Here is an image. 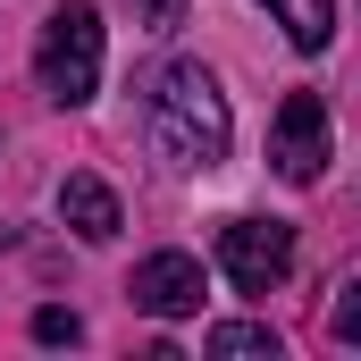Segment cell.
Returning a JSON list of instances; mask_svg holds the SVG:
<instances>
[{"mask_svg":"<svg viewBox=\"0 0 361 361\" xmlns=\"http://www.w3.org/2000/svg\"><path fill=\"white\" fill-rule=\"evenodd\" d=\"M152 143L177 160V169H219L227 143H235V118H227V92L202 59H169L152 76Z\"/></svg>","mask_w":361,"mask_h":361,"instance_id":"cell-1","label":"cell"},{"mask_svg":"<svg viewBox=\"0 0 361 361\" xmlns=\"http://www.w3.org/2000/svg\"><path fill=\"white\" fill-rule=\"evenodd\" d=\"M59 219H68L85 244H109V235L126 227V219H118V193H109L101 177H68L59 185Z\"/></svg>","mask_w":361,"mask_h":361,"instance_id":"cell-6","label":"cell"},{"mask_svg":"<svg viewBox=\"0 0 361 361\" xmlns=\"http://www.w3.org/2000/svg\"><path fill=\"white\" fill-rule=\"evenodd\" d=\"M135 302H143L152 319L202 311V261H193V252H152V261L135 269Z\"/></svg>","mask_w":361,"mask_h":361,"instance_id":"cell-5","label":"cell"},{"mask_svg":"<svg viewBox=\"0 0 361 361\" xmlns=\"http://www.w3.org/2000/svg\"><path fill=\"white\" fill-rule=\"evenodd\" d=\"M219 269L235 294H269L294 269V227L286 219H227L219 227Z\"/></svg>","mask_w":361,"mask_h":361,"instance_id":"cell-3","label":"cell"},{"mask_svg":"<svg viewBox=\"0 0 361 361\" xmlns=\"http://www.w3.org/2000/svg\"><path fill=\"white\" fill-rule=\"evenodd\" d=\"M261 8L286 25L294 51H328V42H336V0H261Z\"/></svg>","mask_w":361,"mask_h":361,"instance_id":"cell-7","label":"cell"},{"mask_svg":"<svg viewBox=\"0 0 361 361\" xmlns=\"http://www.w3.org/2000/svg\"><path fill=\"white\" fill-rule=\"evenodd\" d=\"M269 169H277L286 185H311L319 169H328V101H319V92H286V101H277Z\"/></svg>","mask_w":361,"mask_h":361,"instance_id":"cell-4","label":"cell"},{"mask_svg":"<svg viewBox=\"0 0 361 361\" xmlns=\"http://www.w3.org/2000/svg\"><path fill=\"white\" fill-rule=\"evenodd\" d=\"M135 8H143L152 34H177V25H185V0H135Z\"/></svg>","mask_w":361,"mask_h":361,"instance_id":"cell-11","label":"cell"},{"mask_svg":"<svg viewBox=\"0 0 361 361\" xmlns=\"http://www.w3.org/2000/svg\"><path fill=\"white\" fill-rule=\"evenodd\" d=\"M328 336H336V345H361V286H345V294H336V311H328Z\"/></svg>","mask_w":361,"mask_h":361,"instance_id":"cell-10","label":"cell"},{"mask_svg":"<svg viewBox=\"0 0 361 361\" xmlns=\"http://www.w3.org/2000/svg\"><path fill=\"white\" fill-rule=\"evenodd\" d=\"M202 353H210V361H277V328H261V319H227V328L202 336Z\"/></svg>","mask_w":361,"mask_h":361,"instance_id":"cell-8","label":"cell"},{"mask_svg":"<svg viewBox=\"0 0 361 361\" xmlns=\"http://www.w3.org/2000/svg\"><path fill=\"white\" fill-rule=\"evenodd\" d=\"M34 85L51 92L59 109H85L92 92H101V8L92 0L51 8V25L34 42Z\"/></svg>","mask_w":361,"mask_h":361,"instance_id":"cell-2","label":"cell"},{"mask_svg":"<svg viewBox=\"0 0 361 361\" xmlns=\"http://www.w3.org/2000/svg\"><path fill=\"white\" fill-rule=\"evenodd\" d=\"M76 336H85V319H76V311H59V302H51V311H34V345H76Z\"/></svg>","mask_w":361,"mask_h":361,"instance_id":"cell-9","label":"cell"},{"mask_svg":"<svg viewBox=\"0 0 361 361\" xmlns=\"http://www.w3.org/2000/svg\"><path fill=\"white\" fill-rule=\"evenodd\" d=\"M0 244H8V227H0Z\"/></svg>","mask_w":361,"mask_h":361,"instance_id":"cell-12","label":"cell"}]
</instances>
